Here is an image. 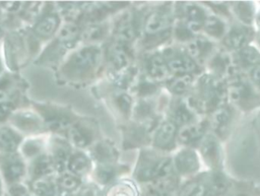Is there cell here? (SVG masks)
Segmentation results:
<instances>
[{
    "label": "cell",
    "instance_id": "7bdbcfd3",
    "mask_svg": "<svg viewBox=\"0 0 260 196\" xmlns=\"http://www.w3.org/2000/svg\"><path fill=\"white\" fill-rule=\"evenodd\" d=\"M244 74L249 78L252 84L256 87V89L260 92V61L247 69Z\"/></svg>",
    "mask_w": 260,
    "mask_h": 196
},
{
    "label": "cell",
    "instance_id": "9f6ffc18",
    "mask_svg": "<svg viewBox=\"0 0 260 196\" xmlns=\"http://www.w3.org/2000/svg\"><path fill=\"white\" fill-rule=\"evenodd\" d=\"M1 70H2V64H1V61H0V72H1Z\"/></svg>",
    "mask_w": 260,
    "mask_h": 196
},
{
    "label": "cell",
    "instance_id": "d590c367",
    "mask_svg": "<svg viewBox=\"0 0 260 196\" xmlns=\"http://www.w3.org/2000/svg\"><path fill=\"white\" fill-rule=\"evenodd\" d=\"M119 168L113 164H100L95 169V179L101 184H107L113 181L118 175Z\"/></svg>",
    "mask_w": 260,
    "mask_h": 196
},
{
    "label": "cell",
    "instance_id": "3957f363",
    "mask_svg": "<svg viewBox=\"0 0 260 196\" xmlns=\"http://www.w3.org/2000/svg\"><path fill=\"white\" fill-rule=\"evenodd\" d=\"M236 178L226 171L203 170L197 175L181 181L177 196H215L231 189Z\"/></svg>",
    "mask_w": 260,
    "mask_h": 196
},
{
    "label": "cell",
    "instance_id": "ac0fdd59",
    "mask_svg": "<svg viewBox=\"0 0 260 196\" xmlns=\"http://www.w3.org/2000/svg\"><path fill=\"white\" fill-rule=\"evenodd\" d=\"M234 69L235 65L233 63L232 54L222 49L219 45L204 67V71L223 79H226Z\"/></svg>",
    "mask_w": 260,
    "mask_h": 196
},
{
    "label": "cell",
    "instance_id": "603a6c76",
    "mask_svg": "<svg viewBox=\"0 0 260 196\" xmlns=\"http://www.w3.org/2000/svg\"><path fill=\"white\" fill-rule=\"evenodd\" d=\"M108 56L116 72L126 71L131 64V53L126 44L116 41L109 47Z\"/></svg>",
    "mask_w": 260,
    "mask_h": 196
},
{
    "label": "cell",
    "instance_id": "e0dca14e",
    "mask_svg": "<svg viewBox=\"0 0 260 196\" xmlns=\"http://www.w3.org/2000/svg\"><path fill=\"white\" fill-rule=\"evenodd\" d=\"M144 68L147 78L157 84L162 83L164 85V83L172 76L160 50H155L146 57Z\"/></svg>",
    "mask_w": 260,
    "mask_h": 196
},
{
    "label": "cell",
    "instance_id": "d4e9b609",
    "mask_svg": "<svg viewBox=\"0 0 260 196\" xmlns=\"http://www.w3.org/2000/svg\"><path fill=\"white\" fill-rule=\"evenodd\" d=\"M68 134L73 144L82 148L88 146L92 142L94 130L91 125L84 122H78L70 126Z\"/></svg>",
    "mask_w": 260,
    "mask_h": 196
},
{
    "label": "cell",
    "instance_id": "bcb514c9",
    "mask_svg": "<svg viewBox=\"0 0 260 196\" xmlns=\"http://www.w3.org/2000/svg\"><path fill=\"white\" fill-rule=\"evenodd\" d=\"M26 190L21 185H13L10 188V195L11 196H25Z\"/></svg>",
    "mask_w": 260,
    "mask_h": 196
},
{
    "label": "cell",
    "instance_id": "f5cc1de1",
    "mask_svg": "<svg viewBox=\"0 0 260 196\" xmlns=\"http://www.w3.org/2000/svg\"><path fill=\"white\" fill-rule=\"evenodd\" d=\"M254 45L260 50V31H256V38H255Z\"/></svg>",
    "mask_w": 260,
    "mask_h": 196
},
{
    "label": "cell",
    "instance_id": "83f0119b",
    "mask_svg": "<svg viewBox=\"0 0 260 196\" xmlns=\"http://www.w3.org/2000/svg\"><path fill=\"white\" fill-rule=\"evenodd\" d=\"M11 120L16 127L26 132L38 131L42 128L40 118L31 112H19L13 115Z\"/></svg>",
    "mask_w": 260,
    "mask_h": 196
},
{
    "label": "cell",
    "instance_id": "cb8c5ba5",
    "mask_svg": "<svg viewBox=\"0 0 260 196\" xmlns=\"http://www.w3.org/2000/svg\"><path fill=\"white\" fill-rule=\"evenodd\" d=\"M181 180L177 176L169 179L146 184L145 196H177V191Z\"/></svg>",
    "mask_w": 260,
    "mask_h": 196
},
{
    "label": "cell",
    "instance_id": "7402d4cb",
    "mask_svg": "<svg viewBox=\"0 0 260 196\" xmlns=\"http://www.w3.org/2000/svg\"><path fill=\"white\" fill-rule=\"evenodd\" d=\"M0 167L7 182H16L24 175V164L17 154L3 155L0 158Z\"/></svg>",
    "mask_w": 260,
    "mask_h": 196
},
{
    "label": "cell",
    "instance_id": "484cf974",
    "mask_svg": "<svg viewBox=\"0 0 260 196\" xmlns=\"http://www.w3.org/2000/svg\"><path fill=\"white\" fill-rule=\"evenodd\" d=\"M139 29H141V27L138 26V24L136 23L135 16L127 15L119 22V24L116 27L117 42L123 44L131 42L139 32Z\"/></svg>",
    "mask_w": 260,
    "mask_h": 196
},
{
    "label": "cell",
    "instance_id": "d6a6232c",
    "mask_svg": "<svg viewBox=\"0 0 260 196\" xmlns=\"http://www.w3.org/2000/svg\"><path fill=\"white\" fill-rule=\"evenodd\" d=\"M54 170L56 169L51 156L44 154L37 156L31 166V173L35 177H37V179L46 178L47 176L52 174Z\"/></svg>",
    "mask_w": 260,
    "mask_h": 196
},
{
    "label": "cell",
    "instance_id": "8992f818",
    "mask_svg": "<svg viewBox=\"0 0 260 196\" xmlns=\"http://www.w3.org/2000/svg\"><path fill=\"white\" fill-rule=\"evenodd\" d=\"M242 116L233 105L226 102L206 117L209 121L210 132L225 144L236 133Z\"/></svg>",
    "mask_w": 260,
    "mask_h": 196
},
{
    "label": "cell",
    "instance_id": "60d3db41",
    "mask_svg": "<svg viewBox=\"0 0 260 196\" xmlns=\"http://www.w3.org/2000/svg\"><path fill=\"white\" fill-rule=\"evenodd\" d=\"M59 186L66 191H72L75 190L79 186V179L77 176L71 174V173H64L59 178Z\"/></svg>",
    "mask_w": 260,
    "mask_h": 196
},
{
    "label": "cell",
    "instance_id": "836d02e7",
    "mask_svg": "<svg viewBox=\"0 0 260 196\" xmlns=\"http://www.w3.org/2000/svg\"><path fill=\"white\" fill-rule=\"evenodd\" d=\"M79 36H81L79 27L74 23H68L61 28L58 36V43L62 47L71 48Z\"/></svg>",
    "mask_w": 260,
    "mask_h": 196
},
{
    "label": "cell",
    "instance_id": "d6986e66",
    "mask_svg": "<svg viewBox=\"0 0 260 196\" xmlns=\"http://www.w3.org/2000/svg\"><path fill=\"white\" fill-rule=\"evenodd\" d=\"M198 75H172L164 86L172 97H187L192 91Z\"/></svg>",
    "mask_w": 260,
    "mask_h": 196
},
{
    "label": "cell",
    "instance_id": "4fadbf2b",
    "mask_svg": "<svg viewBox=\"0 0 260 196\" xmlns=\"http://www.w3.org/2000/svg\"><path fill=\"white\" fill-rule=\"evenodd\" d=\"M179 127L171 120L164 118L154 129L151 136L152 148L172 154L180 146L178 142Z\"/></svg>",
    "mask_w": 260,
    "mask_h": 196
},
{
    "label": "cell",
    "instance_id": "816d5d0a",
    "mask_svg": "<svg viewBox=\"0 0 260 196\" xmlns=\"http://www.w3.org/2000/svg\"><path fill=\"white\" fill-rule=\"evenodd\" d=\"M78 196H94L93 191L90 188H84L78 194Z\"/></svg>",
    "mask_w": 260,
    "mask_h": 196
},
{
    "label": "cell",
    "instance_id": "277c9868",
    "mask_svg": "<svg viewBox=\"0 0 260 196\" xmlns=\"http://www.w3.org/2000/svg\"><path fill=\"white\" fill-rule=\"evenodd\" d=\"M225 81L228 102L243 116H251L260 110V92L246 74L235 67Z\"/></svg>",
    "mask_w": 260,
    "mask_h": 196
},
{
    "label": "cell",
    "instance_id": "f907efd6",
    "mask_svg": "<svg viewBox=\"0 0 260 196\" xmlns=\"http://www.w3.org/2000/svg\"><path fill=\"white\" fill-rule=\"evenodd\" d=\"M250 196H260V184L254 183Z\"/></svg>",
    "mask_w": 260,
    "mask_h": 196
},
{
    "label": "cell",
    "instance_id": "9a60e30c",
    "mask_svg": "<svg viewBox=\"0 0 260 196\" xmlns=\"http://www.w3.org/2000/svg\"><path fill=\"white\" fill-rule=\"evenodd\" d=\"M210 131L207 117H201L197 121L179 128L178 142L180 147L195 148L203 137Z\"/></svg>",
    "mask_w": 260,
    "mask_h": 196
},
{
    "label": "cell",
    "instance_id": "7a4b0ae2",
    "mask_svg": "<svg viewBox=\"0 0 260 196\" xmlns=\"http://www.w3.org/2000/svg\"><path fill=\"white\" fill-rule=\"evenodd\" d=\"M175 21L174 2L160 3L151 8L143 16L141 23L145 48L155 50L171 44Z\"/></svg>",
    "mask_w": 260,
    "mask_h": 196
},
{
    "label": "cell",
    "instance_id": "8d00e7d4",
    "mask_svg": "<svg viewBox=\"0 0 260 196\" xmlns=\"http://www.w3.org/2000/svg\"><path fill=\"white\" fill-rule=\"evenodd\" d=\"M32 191L37 196H53L55 193L54 184L46 178H38L31 184Z\"/></svg>",
    "mask_w": 260,
    "mask_h": 196
},
{
    "label": "cell",
    "instance_id": "7dc6e473",
    "mask_svg": "<svg viewBox=\"0 0 260 196\" xmlns=\"http://www.w3.org/2000/svg\"><path fill=\"white\" fill-rule=\"evenodd\" d=\"M2 5L8 11H16L21 6V3H19V2H5Z\"/></svg>",
    "mask_w": 260,
    "mask_h": 196
},
{
    "label": "cell",
    "instance_id": "681fc988",
    "mask_svg": "<svg viewBox=\"0 0 260 196\" xmlns=\"http://www.w3.org/2000/svg\"><path fill=\"white\" fill-rule=\"evenodd\" d=\"M256 114H257V118L254 120V124L256 127V133L258 134V141L260 143V110L256 112Z\"/></svg>",
    "mask_w": 260,
    "mask_h": 196
},
{
    "label": "cell",
    "instance_id": "c3c4849f",
    "mask_svg": "<svg viewBox=\"0 0 260 196\" xmlns=\"http://www.w3.org/2000/svg\"><path fill=\"white\" fill-rule=\"evenodd\" d=\"M254 27H255L256 31H260V2H257V12H256V17H255Z\"/></svg>",
    "mask_w": 260,
    "mask_h": 196
},
{
    "label": "cell",
    "instance_id": "11a10c76",
    "mask_svg": "<svg viewBox=\"0 0 260 196\" xmlns=\"http://www.w3.org/2000/svg\"><path fill=\"white\" fill-rule=\"evenodd\" d=\"M6 91L0 87V102H3V100L6 97Z\"/></svg>",
    "mask_w": 260,
    "mask_h": 196
},
{
    "label": "cell",
    "instance_id": "7c38bea8",
    "mask_svg": "<svg viewBox=\"0 0 260 196\" xmlns=\"http://www.w3.org/2000/svg\"><path fill=\"white\" fill-rule=\"evenodd\" d=\"M255 38L256 29L254 26L244 25L233 20L230 22L229 29L218 45L232 54L254 44Z\"/></svg>",
    "mask_w": 260,
    "mask_h": 196
},
{
    "label": "cell",
    "instance_id": "74e56055",
    "mask_svg": "<svg viewBox=\"0 0 260 196\" xmlns=\"http://www.w3.org/2000/svg\"><path fill=\"white\" fill-rule=\"evenodd\" d=\"M106 196H137V191L131 183L119 182L108 190Z\"/></svg>",
    "mask_w": 260,
    "mask_h": 196
},
{
    "label": "cell",
    "instance_id": "db71d44e",
    "mask_svg": "<svg viewBox=\"0 0 260 196\" xmlns=\"http://www.w3.org/2000/svg\"><path fill=\"white\" fill-rule=\"evenodd\" d=\"M234 183H235V181H234ZM233 187H234V184H233V186L231 187V189H230L229 191H226L225 193L219 194V195H215V196H232V193H233Z\"/></svg>",
    "mask_w": 260,
    "mask_h": 196
},
{
    "label": "cell",
    "instance_id": "9c48e42d",
    "mask_svg": "<svg viewBox=\"0 0 260 196\" xmlns=\"http://www.w3.org/2000/svg\"><path fill=\"white\" fill-rule=\"evenodd\" d=\"M196 150L199 153L204 170L226 171V150L224 143L210 131L200 141Z\"/></svg>",
    "mask_w": 260,
    "mask_h": 196
},
{
    "label": "cell",
    "instance_id": "ffe728a7",
    "mask_svg": "<svg viewBox=\"0 0 260 196\" xmlns=\"http://www.w3.org/2000/svg\"><path fill=\"white\" fill-rule=\"evenodd\" d=\"M233 19L248 26H254L257 2L256 1H230Z\"/></svg>",
    "mask_w": 260,
    "mask_h": 196
},
{
    "label": "cell",
    "instance_id": "6da1fadb",
    "mask_svg": "<svg viewBox=\"0 0 260 196\" xmlns=\"http://www.w3.org/2000/svg\"><path fill=\"white\" fill-rule=\"evenodd\" d=\"M186 99L200 117H206L228 102L226 81L203 71L197 76L194 87Z\"/></svg>",
    "mask_w": 260,
    "mask_h": 196
},
{
    "label": "cell",
    "instance_id": "1f68e13d",
    "mask_svg": "<svg viewBox=\"0 0 260 196\" xmlns=\"http://www.w3.org/2000/svg\"><path fill=\"white\" fill-rule=\"evenodd\" d=\"M21 137L15 131L8 127H3L0 129V147L5 151L11 153L20 144Z\"/></svg>",
    "mask_w": 260,
    "mask_h": 196
},
{
    "label": "cell",
    "instance_id": "6f0895ef",
    "mask_svg": "<svg viewBox=\"0 0 260 196\" xmlns=\"http://www.w3.org/2000/svg\"><path fill=\"white\" fill-rule=\"evenodd\" d=\"M0 193H1V181H0Z\"/></svg>",
    "mask_w": 260,
    "mask_h": 196
},
{
    "label": "cell",
    "instance_id": "ee69618b",
    "mask_svg": "<svg viewBox=\"0 0 260 196\" xmlns=\"http://www.w3.org/2000/svg\"><path fill=\"white\" fill-rule=\"evenodd\" d=\"M116 103L119 110L124 114H128L132 109V99L127 93L119 94L116 99Z\"/></svg>",
    "mask_w": 260,
    "mask_h": 196
},
{
    "label": "cell",
    "instance_id": "5bb4252c",
    "mask_svg": "<svg viewBox=\"0 0 260 196\" xmlns=\"http://www.w3.org/2000/svg\"><path fill=\"white\" fill-rule=\"evenodd\" d=\"M165 118L174 122L179 128L197 121L201 118L189 105L186 97H172L166 108Z\"/></svg>",
    "mask_w": 260,
    "mask_h": 196
},
{
    "label": "cell",
    "instance_id": "f6af8a7d",
    "mask_svg": "<svg viewBox=\"0 0 260 196\" xmlns=\"http://www.w3.org/2000/svg\"><path fill=\"white\" fill-rule=\"evenodd\" d=\"M13 105L9 102H0V121L6 119L12 112Z\"/></svg>",
    "mask_w": 260,
    "mask_h": 196
},
{
    "label": "cell",
    "instance_id": "b9f144b4",
    "mask_svg": "<svg viewBox=\"0 0 260 196\" xmlns=\"http://www.w3.org/2000/svg\"><path fill=\"white\" fill-rule=\"evenodd\" d=\"M43 148V142L39 139H31V140H28L26 141L23 146H22V151L23 153L28 156V157H31V156H39L40 155V152Z\"/></svg>",
    "mask_w": 260,
    "mask_h": 196
},
{
    "label": "cell",
    "instance_id": "8fae6325",
    "mask_svg": "<svg viewBox=\"0 0 260 196\" xmlns=\"http://www.w3.org/2000/svg\"><path fill=\"white\" fill-rule=\"evenodd\" d=\"M174 172L183 181L191 178L204 170L198 151L191 147H179L172 153Z\"/></svg>",
    "mask_w": 260,
    "mask_h": 196
},
{
    "label": "cell",
    "instance_id": "2e32d148",
    "mask_svg": "<svg viewBox=\"0 0 260 196\" xmlns=\"http://www.w3.org/2000/svg\"><path fill=\"white\" fill-rule=\"evenodd\" d=\"M182 46L186 49L190 57L203 69L207 61L218 48L217 43L211 41L203 35L196 36L190 42Z\"/></svg>",
    "mask_w": 260,
    "mask_h": 196
},
{
    "label": "cell",
    "instance_id": "e575fe53",
    "mask_svg": "<svg viewBox=\"0 0 260 196\" xmlns=\"http://www.w3.org/2000/svg\"><path fill=\"white\" fill-rule=\"evenodd\" d=\"M202 3L210 13L230 22L234 20L230 8V1H202Z\"/></svg>",
    "mask_w": 260,
    "mask_h": 196
},
{
    "label": "cell",
    "instance_id": "ba28073f",
    "mask_svg": "<svg viewBox=\"0 0 260 196\" xmlns=\"http://www.w3.org/2000/svg\"><path fill=\"white\" fill-rule=\"evenodd\" d=\"M160 51L172 75H200L204 71L180 44L172 42L161 48Z\"/></svg>",
    "mask_w": 260,
    "mask_h": 196
},
{
    "label": "cell",
    "instance_id": "f1b7e54d",
    "mask_svg": "<svg viewBox=\"0 0 260 196\" xmlns=\"http://www.w3.org/2000/svg\"><path fill=\"white\" fill-rule=\"evenodd\" d=\"M91 167L89 157L83 152H76L72 154L68 160L67 168L71 174L75 176H82L88 173Z\"/></svg>",
    "mask_w": 260,
    "mask_h": 196
},
{
    "label": "cell",
    "instance_id": "5b68a950",
    "mask_svg": "<svg viewBox=\"0 0 260 196\" xmlns=\"http://www.w3.org/2000/svg\"><path fill=\"white\" fill-rule=\"evenodd\" d=\"M134 174L138 182L145 184L177 176L173 168L172 154L164 153L154 148L141 150Z\"/></svg>",
    "mask_w": 260,
    "mask_h": 196
},
{
    "label": "cell",
    "instance_id": "44dd1931",
    "mask_svg": "<svg viewBox=\"0 0 260 196\" xmlns=\"http://www.w3.org/2000/svg\"><path fill=\"white\" fill-rule=\"evenodd\" d=\"M229 25L230 21L209 12L207 18L204 21L201 35L219 44L228 31Z\"/></svg>",
    "mask_w": 260,
    "mask_h": 196
},
{
    "label": "cell",
    "instance_id": "30bf717a",
    "mask_svg": "<svg viewBox=\"0 0 260 196\" xmlns=\"http://www.w3.org/2000/svg\"><path fill=\"white\" fill-rule=\"evenodd\" d=\"M174 9L176 19L183 21L195 35H201L204 21L209 14L202 1L174 2Z\"/></svg>",
    "mask_w": 260,
    "mask_h": 196
},
{
    "label": "cell",
    "instance_id": "f35d334b",
    "mask_svg": "<svg viewBox=\"0 0 260 196\" xmlns=\"http://www.w3.org/2000/svg\"><path fill=\"white\" fill-rule=\"evenodd\" d=\"M107 26L104 24H92L89 25L85 30L81 34L83 40L87 42H94L98 41L106 36Z\"/></svg>",
    "mask_w": 260,
    "mask_h": 196
},
{
    "label": "cell",
    "instance_id": "ab89813d",
    "mask_svg": "<svg viewBox=\"0 0 260 196\" xmlns=\"http://www.w3.org/2000/svg\"><path fill=\"white\" fill-rule=\"evenodd\" d=\"M47 126L52 131H65L70 128V120L65 116H54L49 118V120L47 121Z\"/></svg>",
    "mask_w": 260,
    "mask_h": 196
},
{
    "label": "cell",
    "instance_id": "52a82bcc",
    "mask_svg": "<svg viewBox=\"0 0 260 196\" xmlns=\"http://www.w3.org/2000/svg\"><path fill=\"white\" fill-rule=\"evenodd\" d=\"M102 59V52L95 46H87L73 53L63 72L69 78H84L93 73Z\"/></svg>",
    "mask_w": 260,
    "mask_h": 196
},
{
    "label": "cell",
    "instance_id": "4316f807",
    "mask_svg": "<svg viewBox=\"0 0 260 196\" xmlns=\"http://www.w3.org/2000/svg\"><path fill=\"white\" fill-rule=\"evenodd\" d=\"M59 24L60 19L56 14H46L35 24L34 31L38 37L48 39L56 32Z\"/></svg>",
    "mask_w": 260,
    "mask_h": 196
},
{
    "label": "cell",
    "instance_id": "4dcf8cb0",
    "mask_svg": "<svg viewBox=\"0 0 260 196\" xmlns=\"http://www.w3.org/2000/svg\"><path fill=\"white\" fill-rule=\"evenodd\" d=\"M70 156L71 155H69V146L66 142L57 141L54 143L51 158L56 170L62 171L65 167H67Z\"/></svg>",
    "mask_w": 260,
    "mask_h": 196
},
{
    "label": "cell",
    "instance_id": "f546056e",
    "mask_svg": "<svg viewBox=\"0 0 260 196\" xmlns=\"http://www.w3.org/2000/svg\"><path fill=\"white\" fill-rule=\"evenodd\" d=\"M92 154L101 164H113L118 157V151L108 141L98 143L92 150Z\"/></svg>",
    "mask_w": 260,
    "mask_h": 196
}]
</instances>
